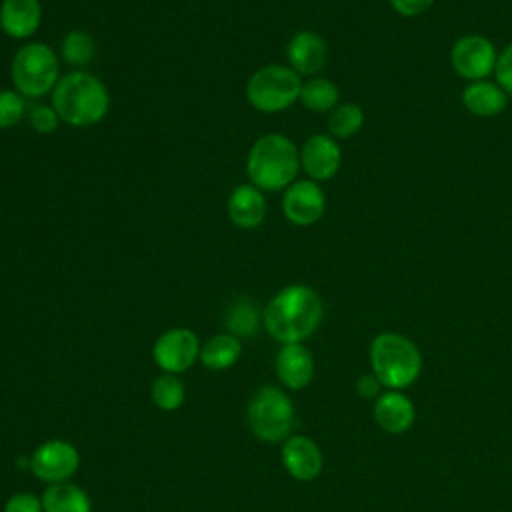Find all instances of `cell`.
Here are the masks:
<instances>
[{
	"label": "cell",
	"mask_w": 512,
	"mask_h": 512,
	"mask_svg": "<svg viewBox=\"0 0 512 512\" xmlns=\"http://www.w3.org/2000/svg\"><path fill=\"white\" fill-rule=\"evenodd\" d=\"M370 360L376 378L390 388L410 386L422 366L418 346L396 332H384L372 340Z\"/></svg>",
	"instance_id": "277c9868"
},
{
	"label": "cell",
	"mask_w": 512,
	"mask_h": 512,
	"mask_svg": "<svg viewBox=\"0 0 512 512\" xmlns=\"http://www.w3.org/2000/svg\"><path fill=\"white\" fill-rule=\"evenodd\" d=\"M508 94L490 80H476L470 82L462 92V104L464 108L478 116V118H492L504 112L508 104Z\"/></svg>",
	"instance_id": "ac0fdd59"
},
{
	"label": "cell",
	"mask_w": 512,
	"mask_h": 512,
	"mask_svg": "<svg viewBox=\"0 0 512 512\" xmlns=\"http://www.w3.org/2000/svg\"><path fill=\"white\" fill-rule=\"evenodd\" d=\"M52 106L62 122L86 128L106 118L110 94L100 78L88 72H70L52 90Z\"/></svg>",
	"instance_id": "7a4b0ae2"
},
{
	"label": "cell",
	"mask_w": 512,
	"mask_h": 512,
	"mask_svg": "<svg viewBox=\"0 0 512 512\" xmlns=\"http://www.w3.org/2000/svg\"><path fill=\"white\" fill-rule=\"evenodd\" d=\"M226 210L232 224L244 230H252L266 220L268 204L260 188L254 184H240L230 192Z\"/></svg>",
	"instance_id": "5bb4252c"
},
{
	"label": "cell",
	"mask_w": 512,
	"mask_h": 512,
	"mask_svg": "<svg viewBox=\"0 0 512 512\" xmlns=\"http://www.w3.org/2000/svg\"><path fill=\"white\" fill-rule=\"evenodd\" d=\"M498 52L494 44L480 34H466L452 44L450 62L460 78L470 82L486 80L494 74Z\"/></svg>",
	"instance_id": "ba28073f"
},
{
	"label": "cell",
	"mask_w": 512,
	"mask_h": 512,
	"mask_svg": "<svg viewBox=\"0 0 512 512\" xmlns=\"http://www.w3.org/2000/svg\"><path fill=\"white\" fill-rule=\"evenodd\" d=\"M494 74H496V84H498L508 96H512V44H508V46L498 54Z\"/></svg>",
	"instance_id": "f1b7e54d"
},
{
	"label": "cell",
	"mask_w": 512,
	"mask_h": 512,
	"mask_svg": "<svg viewBox=\"0 0 512 512\" xmlns=\"http://www.w3.org/2000/svg\"><path fill=\"white\" fill-rule=\"evenodd\" d=\"M248 426L264 442L284 440L294 426V406L276 386L260 388L248 404Z\"/></svg>",
	"instance_id": "52a82bcc"
},
{
	"label": "cell",
	"mask_w": 512,
	"mask_h": 512,
	"mask_svg": "<svg viewBox=\"0 0 512 512\" xmlns=\"http://www.w3.org/2000/svg\"><path fill=\"white\" fill-rule=\"evenodd\" d=\"M262 314L258 310V306L248 300V298H238L234 300L224 316V324L226 330L230 334H234L236 338H252L258 332Z\"/></svg>",
	"instance_id": "603a6c76"
},
{
	"label": "cell",
	"mask_w": 512,
	"mask_h": 512,
	"mask_svg": "<svg viewBox=\"0 0 512 512\" xmlns=\"http://www.w3.org/2000/svg\"><path fill=\"white\" fill-rule=\"evenodd\" d=\"M300 150L278 132L260 136L246 158V174L250 184L264 192L286 190L298 176Z\"/></svg>",
	"instance_id": "3957f363"
},
{
	"label": "cell",
	"mask_w": 512,
	"mask_h": 512,
	"mask_svg": "<svg viewBox=\"0 0 512 512\" xmlns=\"http://www.w3.org/2000/svg\"><path fill=\"white\" fill-rule=\"evenodd\" d=\"M44 512H90L88 494L70 482L50 484L42 494Z\"/></svg>",
	"instance_id": "ffe728a7"
},
{
	"label": "cell",
	"mask_w": 512,
	"mask_h": 512,
	"mask_svg": "<svg viewBox=\"0 0 512 512\" xmlns=\"http://www.w3.org/2000/svg\"><path fill=\"white\" fill-rule=\"evenodd\" d=\"M364 126V110L356 102L338 104L328 116V134L336 140L352 138Z\"/></svg>",
	"instance_id": "cb8c5ba5"
},
{
	"label": "cell",
	"mask_w": 512,
	"mask_h": 512,
	"mask_svg": "<svg viewBox=\"0 0 512 512\" xmlns=\"http://www.w3.org/2000/svg\"><path fill=\"white\" fill-rule=\"evenodd\" d=\"M300 90L302 76L298 72L290 66L268 64L250 76L246 84V98L256 110L276 114L300 100Z\"/></svg>",
	"instance_id": "8992f818"
},
{
	"label": "cell",
	"mask_w": 512,
	"mask_h": 512,
	"mask_svg": "<svg viewBox=\"0 0 512 512\" xmlns=\"http://www.w3.org/2000/svg\"><path fill=\"white\" fill-rule=\"evenodd\" d=\"M96 46L90 34L82 30H72L62 40V58L70 66H84L94 58Z\"/></svg>",
	"instance_id": "d4e9b609"
},
{
	"label": "cell",
	"mask_w": 512,
	"mask_h": 512,
	"mask_svg": "<svg viewBox=\"0 0 512 512\" xmlns=\"http://www.w3.org/2000/svg\"><path fill=\"white\" fill-rule=\"evenodd\" d=\"M28 122H30L34 132H38V134H52L58 128V124H60V116L54 110V106L38 104V106H34L30 110Z\"/></svg>",
	"instance_id": "83f0119b"
},
{
	"label": "cell",
	"mask_w": 512,
	"mask_h": 512,
	"mask_svg": "<svg viewBox=\"0 0 512 512\" xmlns=\"http://www.w3.org/2000/svg\"><path fill=\"white\" fill-rule=\"evenodd\" d=\"M4 512H44L42 510V500L36 498L30 492H18L8 498L4 504Z\"/></svg>",
	"instance_id": "f546056e"
},
{
	"label": "cell",
	"mask_w": 512,
	"mask_h": 512,
	"mask_svg": "<svg viewBox=\"0 0 512 512\" xmlns=\"http://www.w3.org/2000/svg\"><path fill=\"white\" fill-rule=\"evenodd\" d=\"M300 102L312 112H330L340 104V90L324 76H310L302 82Z\"/></svg>",
	"instance_id": "7402d4cb"
},
{
	"label": "cell",
	"mask_w": 512,
	"mask_h": 512,
	"mask_svg": "<svg viewBox=\"0 0 512 512\" xmlns=\"http://www.w3.org/2000/svg\"><path fill=\"white\" fill-rule=\"evenodd\" d=\"M184 386L174 374H164L152 384V400L160 410H176L184 402Z\"/></svg>",
	"instance_id": "484cf974"
},
{
	"label": "cell",
	"mask_w": 512,
	"mask_h": 512,
	"mask_svg": "<svg viewBox=\"0 0 512 512\" xmlns=\"http://www.w3.org/2000/svg\"><path fill=\"white\" fill-rule=\"evenodd\" d=\"M24 114V96L18 90H0V128L16 126Z\"/></svg>",
	"instance_id": "4316f807"
},
{
	"label": "cell",
	"mask_w": 512,
	"mask_h": 512,
	"mask_svg": "<svg viewBox=\"0 0 512 512\" xmlns=\"http://www.w3.org/2000/svg\"><path fill=\"white\" fill-rule=\"evenodd\" d=\"M380 386L382 382L376 378V376H362L358 382H356V392L362 396V398H376L378 392H380Z\"/></svg>",
	"instance_id": "1f68e13d"
},
{
	"label": "cell",
	"mask_w": 512,
	"mask_h": 512,
	"mask_svg": "<svg viewBox=\"0 0 512 512\" xmlns=\"http://www.w3.org/2000/svg\"><path fill=\"white\" fill-rule=\"evenodd\" d=\"M78 464L80 456L76 448L64 440H48L40 444L30 458L34 476L46 484L66 482L76 472Z\"/></svg>",
	"instance_id": "30bf717a"
},
{
	"label": "cell",
	"mask_w": 512,
	"mask_h": 512,
	"mask_svg": "<svg viewBox=\"0 0 512 512\" xmlns=\"http://www.w3.org/2000/svg\"><path fill=\"white\" fill-rule=\"evenodd\" d=\"M326 210V196L318 182L294 180L282 196V212L288 222L296 226L316 224Z\"/></svg>",
	"instance_id": "8fae6325"
},
{
	"label": "cell",
	"mask_w": 512,
	"mask_h": 512,
	"mask_svg": "<svg viewBox=\"0 0 512 512\" xmlns=\"http://www.w3.org/2000/svg\"><path fill=\"white\" fill-rule=\"evenodd\" d=\"M60 64L56 52L44 42L20 46L12 58V82L24 98H38L56 88Z\"/></svg>",
	"instance_id": "5b68a950"
},
{
	"label": "cell",
	"mask_w": 512,
	"mask_h": 512,
	"mask_svg": "<svg viewBox=\"0 0 512 512\" xmlns=\"http://www.w3.org/2000/svg\"><path fill=\"white\" fill-rule=\"evenodd\" d=\"M414 414V404L400 392L382 394L374 406L376 422L390 434L406 432L414 422Z\"/></svg>",
	"instance_id": "d6986e66"
},
{
	"label": "cell",
	"mask_w": 512,
	"mask_h": 512,
	"mask_svg": "<svg viewBox=\"0 0 512 512\" xmlns=\"http://www.w3.org/2000/svg\"><path fill=\"white\" fill-rule=\"evenodd\" d=\"M152 356L166 374L186 372L200 356L198 336L188 328H170L154 342Z\"/></svg>",
	"instance_id": "9c48e42d"
},
{
	"label": "cell",
	"mask_w": 512,
	"mask_h": 512,
	"mask_svg": "<svg viewBox=\"0 0 512 512\" xmlns=\"http://www.w3.org/2000/svg\"><path fill=\"white\" fill-rule=\"evenodd\" d=\"M388 2L396 14L410 18L428 10L436 0H388Z\"/></svg>",
	"instance_id": "4dcf8cb0"
},
{
	"label": "cell",
	"mask_w": 512,
	"mask_h": 512,
	"mask_svg": "<svg viewBox=\"0 0 512 512\" xmlns=\"http://www.w3.org/2000/svg\"><path fill=\"white\" fill-rule=\"evenodd\" d=\"M342 162L340 144L330 134H312L300 148V168L314 182L330 180Z\"/></svg>",
	"instance_id": "7c38bea8"
},
{
	"label": "cell",
	"mask_w": 512,
	"mask_h": 512,
	"mask_svg": "<svg viewBox=\"0 0 512 512\" xmlns=\"http://www.w3.org/2000/svg\"><path fill=\"white\" fill-rule=\"evenodd\" d=\"M286 56L288 66L294 72H298L300 76H316L326 64L328 44L320 34L312 30H302L290 38L286 46Z\"/></svg>",
	"instance_id": "4fadbf2b"
},
{
	"label": "cell",
	"mask_w": 512,
	"mask_h": 512,
	"mask_svg": "<svg viewBox=\"0 0 512 512\" xmlns=\"http://www.w3.org/2000/svg\"><path fill=\"white\" fill-rule=\"evenodd\" d=\"M242 352L240 338L230 332L212 336L200 350V360L208 370H226L230 368Z\"/></svg>",
	"instance_id": "44dd1931"
},
{
	"label": "cell",
	"mask_w": 512,
	"mask_h": 512,
	"mask_svg": "<svg viewBox=\"0 0 512 512\" xmlns=\"http://www.w3.org/2000/svg\"><path fill=\"white\" fill-rule=\"evenodd\" d=\"M42 22L40 0H2L0 28L6 36L26 40L36 34Z\"/></svg>",
	"instance_id": "9a60e30c"
},
{
	"label": "cell",
	"mask_w": 512,
	"mask_h": 512,
	"mask_svg": "<svg viewBox=\"0 0 512 512\" xmlns=\"http://www.w3.org/2000/svg\"><path fill=\"white\" fill-rule=\"evenodd\" d=\"M276 372L288 388H306L314 376L312 354L302 344H284L276 356Z\"/></svg>",
	"instance_id": "e0dca14e"
},
{
	"label": "cell",
	"mask_w": 512,
	"mask_h": 512,
	"mask_svg": "<svg viewBox=\"0 0 512 512\" xmlns=\"http://www.w3.org/2000/svg\"><path fill=\"white\" fill-rule=\"evenodd\" d=\"M282 462L296 480H314L322 470V452L306 436H290L282 446Z\"/></svg>",
	"instance_id": "2e32d148"
},
{
	"label": "cell",
	"mask_w": 512,
	"mask_h": 512,
	"mask_svg": "<svg viewBox=\"0 0 512 512\" xmlns=\"http://www.w3.org/2000/svg\"><path fill=\"white\" fill-rule=\"evenodd\" d=\"M322 310V300L316 290L306 284H290L270 298L262 320L274 340L300 344L318 328Z\"/></svg>",
	"instance_id": "6da1fadb"
}]
</instances>
